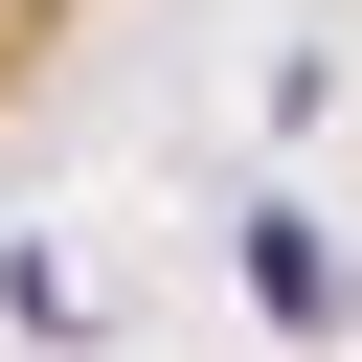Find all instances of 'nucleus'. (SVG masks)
Returning <instances> with one entry per match:
<instances>
[]
</instances>
